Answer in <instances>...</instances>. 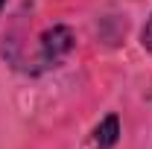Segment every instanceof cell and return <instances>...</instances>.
<instances>
[{"label":"cell","instance_id":"cell-1","mask_svg":"<svg viewBox=\"0 0 152 149\" xmlns=\"http://www.w3.org/2000/svg\"><path fill=\"white\" fill-rule=\"evenodd\" d=\"M73 50V32L67 26H53L41 35V58L47 64H56Z\"/></svg>","mask_w":152,"mask_h":149},{"label":"cell","instance_id":"cell-3","mask_svg":"<svg viewBox=\"0 0 152 149\" xmlns=\"http://www.w3.org/2000/svg\"><path fill=\"white\" fill-rule=\"evenodd\" d=\"M140 41H143V47L152 53V18L146 20V26H143V32H140Z\"/></svg>","mask_w":152,"mask_h":149},{"label":"cell","instance_id":"cell-4","mask_svg":"<svg viewBox=\"0 0 152 149\" xmlns=\"http://www.w3.org/2000/svg\"><path fill=\"white\" fill-rule=\"evenodd\" d=\"M0 9H3V0H0Z\"/></svg>","mask_w":152,"mask_h":149},{"label":"cell","instance_id":"cell-2","mask_svg":"<svg viewBox=\"0 0 152 149\" xmlns=\"http://www.w3.org/2000/svg\"><path fill=\"white\" fill-rule=\"evenodd\" d=\"M117 134H120V123H117V117H105L94 131V143L99 149H111L117 143Z\"/></svg>","mask_w":152,"mask_h":149}]
</instances>
